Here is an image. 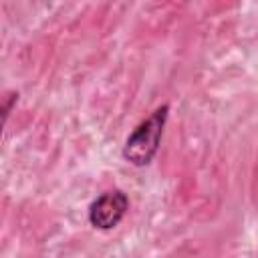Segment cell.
Masks as SVG:
<instances>
[{
    "instance_id": "3957f363",
    "label": "cell",
    "mask_w": 258,
    "mask_h": 258,
    "mask_svg": "<svg viewBox=\"0 0 258 258\" xmlns=\"http://www.w3.org/2000/svg\"><path fill=\"white\" fill-rule=\"evenodd\" d=\"M16 99H18V95H16V93H8V95H6V101H4V111H2V113H4V121H6L8 113H10V105H12Z\"/></svg>"
},
{
    "instance_id": "7a4b0ae2",
    "label": "cell",
    "mask_w": 258,
    "mask_h": 258,
    "mask_svg": "<svg viewBox=\"0 0 258 258\" xmlns=\"http://www.w3.org/2000/svg\"><path fill=\"white\" fill-rule=\"evenodd\" d=\"M129 210V198L121 189L101 194L89 206V222L97 230H113L125 218Z\"/></svg>"
},
{
    "instance_id": "6da1fadb",
    "label": "cell",
    "mask_w": 258,
    "mask_h": 258,
    "mask_svg": "<svg viewBox=\"0 0 258 258\" xmlns=\"http://www.w3.org/2000/svg\"><path fill=\"white\" fill-rule=\"evenodd\" d=\"M167 113H169L167 105L157 107L147 119H143L129 133V137L123 145V157L127 163H131L135 167H145L151 163V159L155 157V153L159 149V141H161V135L165 129Z\"/></svg>"
}]
</instances>
